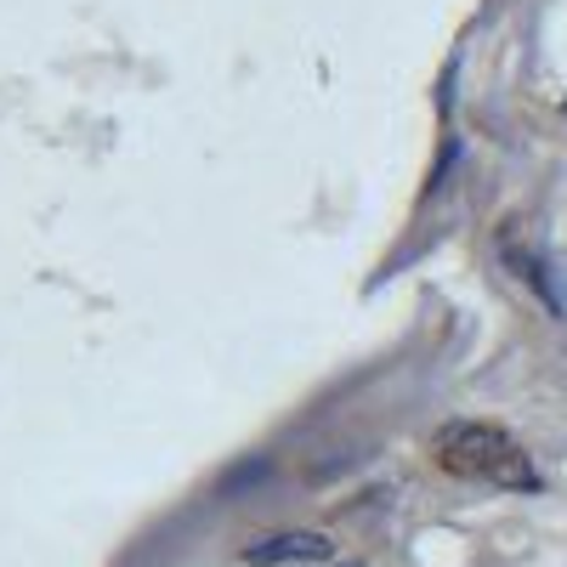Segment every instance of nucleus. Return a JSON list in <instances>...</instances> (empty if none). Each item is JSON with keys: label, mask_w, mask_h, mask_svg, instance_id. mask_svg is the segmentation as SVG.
I'll return each instance as SVG.
<instances>
[{"label": "nucleus", "mask_w": 567, "mask_h": 567, "mask_svg": "<svg viewBox=\"0 0 567 567\" xmlns=\"http://www.w3.org/2000/svg\"><path fill=\"white\" fill-rule=\"evenodd\" d=\"M437 460L460 477H477V483H494V488H539V471L534 460L516 449L499 425H483V420H454L437 432Z\"/></svg>", "instance_id": "f257e3e1"}, {"label": "nucleus", "mask_w": 567, "mask_h": 567, "mask_svg": "<svg viewBox=\"0 0 567 567\" xmlns=\"http://www.w3.org/2000/svg\"><path fill=\"white\" fill-rule=\"evenodd\" d=\"M245 561H256V567H272V561H329V539L323 534H272V539L250 545Z\"/></svg>", "instance_id": "f03ea898"}]
</instances>
